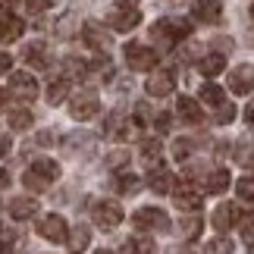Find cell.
I'll return each instance as SVG.
<instances>
[{
	"mask_svg": "<svg viewBox=\"0 0 254 254\" xmlns=\"http://www.w3.org/2000/svg\"><path fill=\"white\" fill-rule=\"evenodd\" d=\"M6 104V91H3V88H0V107H3Z\"/></svg>",
	"mask_w": 254,
	"mask_h": 254,
	"instance_id": "obj_48",
	"label": "cell"
},
{
	"mask_svg": "<svg viewBox=\"0 0 254 254\" xmlns=\"http://www.w3.org/2000/svg\"><path fill=\"white\" fill-rule=\"evenodd\" d=\"M82 38H85V44H88V47H94V51H101V54H107V51L113 47L110 32H107L104 25H97V22H85Z\"/></svg>",
	"mask_w": 254,
	"mask_h": 254,
	"instance_id": "obj_9",
	"label": "cell"
},
{
	"mask_svg": "<svg viewBox=\"0 0 254 254\" xmlns=\"http://www.w3.org/2000/svg\"><path fill=\"white\" fill-rule=\"evenodd\" d=\"M6 185H9V173L0 170V189H6Z\"/></svg>",
	"mask_w": 254,
	"mask_h": 254,
	"instance_id": "obj_46",
	"label": "cell"
},
{
	"mask_svg": "<svg viewBox=\"0 0 254 254\" xmlns=\"http://www.w3.org/2000/svg\"><path fill=\"white\" fill-rule=\"evenodd\" d=\"M198 69H201V75L213 79V75H220L223 69H226V57H223V54H207V57H201Z\"/></svg>",
	"mask_w": 254,
	"mask_h": 254,
	"instance_id": "obj_21",
	"label": "cell"
},
{
	"mask_svg": "<svg viewBox=\"0 0 254 254\" xmlns=\"http://www.w3.org/2000/svg\"><path fill=\"white\" fill-rule=\"evenodd\" d=\"M9 91L19 94V97H35L38 94V82H35V75L32 72H13L9 75Z\"/></svg>",
	"mask_w": 254,
	"mask_h": 254,
	"instance_id": "obj_15",
	"label": "cell"
},
{
	"mask_svg": "<svg viewBox=\"0 0 254 254\" xmlns=\"http://www.w3.org/2000/svg\"><path fill=\"white\" fill-rule=\"evenodd\" d=\"M251 19H254V6H251Z\"/></svg>",
	"mask_w": 254,
	"mask_h": 254,
	"instance_id": "obj_50",
	"label": "cell"
},
{
	"mask_svg": "<svg viewBox=\"0 0 254 254\" xmlns=\"http://www.w3.org/2000/svg\"><path fill=\"white\" fill-rule=\"evenodd\" d=\"M94 254H113V251L110 248H101V251H94Z\"/></svg>",
	"mask_w": 254,
	"mask_h": 254,
	"instance_id": "obj_49",
	"label": "cell"
},
{
	"mask_svg": "<svg viewBox=\"0 0 254 254\" xmlns=\"http://www.w3.org/2000/svg\"><path fill=\"white\" fill-rule=\"evenodd\" d=\"M245 120H248V123H254V101L245 107Z\"/></svg>",
	"mask_w": 254,
	"mask_h": 254,
	"instance_id": "obj_45",
	"label": "cell"
},
{
	"mask_svg": "<svg viewBox=\"0 0 254 254\" xmlns=\"http://www.w3.org/2000/svg\"><path fill=\"white\" fill-rule=\"evenodd\" d=\"M138 22H141V13L132 3H120L110 16H107V25H110L113 32H132Z\"/></svg>",
	"mask_w": 254,
	"mask_h": 254,
	"instance_id": "obj_6",
	"label": "cell"
},
{
	"mask_svg": "<svg viewBox=\"0 0 254 254\" xmlns=\"http://www.w3.org/2000/svg\"><path fill=\"white\" fill-rule=\"evenodd\" d=\"M35 141L41 144V148H47V144H54V135H51V132H41V135H38Z\"/></svg>",
	"mask_w": 254,
	"mask_h": 254,
	"instance_id": "obj_43",
	"label": "cell"
},
{
	"mask_svg": "<svg viewBox=\"0 0 254 254\" xmlns=\"http://www.w3.org/2000/svg\"><path fill=\"white\" fill-rule=\"evenodd\" d=\"M22 57H25V63H28V66H35V69H47V66H51V57H47V44H44V41L25 44Z\"/></svg>",
	"mask_w": 254,
	"mask_h": 254,
	"instance_id": "obj_16",
	"label": "cell"
},
{
	"mask_svg": "<svg viewBox=\"0 0 254 254\" xmlns=\"http://www.w3.org/2000/svg\"><path fill=\"white\" fill-rule=\"evenodd\" d=\"M123 251L126 254H154V242H148V239H129Z\"/></svg>",
	"mask_w": 254,
	"mask_h": 254,
	"instance_id": "obj_31",
	"label": "cell"
},
{
	"mask_svg": "<svg viewBox=\"0 0 254 254\" xmlns=\"http://www.w3.org/2000/svg\"><path fill=\"white\" fill-rule=\"evenodd\" d=\"M25 32V22L19 16H3V22H0V41H19Z\"/></svg>",
	"mask_w": 254,
	"mask_h": 254,
	"instance_id": "obj_19",
	"label": "cell"
},
{
	"mask_svg": "<svg viewBox=\"0 0 254 254\" xmlns=\"http://www.w3.org/2000/svg\"><path fill=\"white\" fill-rule=\"evenodd\" d=\"M239 217H242V213H239L236 204H220V207L213 210L210 223H213V229H217V232H226V229H232L239 223Z\"/></svg>",
	"mask_w": 254,
	"mask_h": 254,
	"instance_id": "obj_13",
	"label": "cell"
},
{
	"mask_svg": "<svg viewBox=\"0 0 254 254\" xmlns=\"http://www.w3.org/2000/svg\"><path fill=\"white\" fill-rule=\"evenodd\" d=\"M6 123H9V129H16V132H22V129H28V126L35 123V116L25 110V107H16V110H9V116H6Z\"/></svg>",
	"mask_w": 254,
	"mask_h": 254,
	"instance_id": "obj_24",
	"label": "cell"
},
{
	"mask_svg": "<svg viewBox=\"0 0 254 254\" xmlns=\"http://www.w3.org/2000/svg\"><path fill=\"white\" fill-rule=\"evenodd\" d=\"M0 16H6V0H0Z\"/></svg>",
	"mask_w": 254,
	"mask_h": 254,
	"instance_id": "obj_47",
	"label": "cell"
},
{
	"mask_svg": "<svg viewBox=\"0 0 254 254\" xmlns=\"http://www.w3.org/2000/svg\"><path fill=\"white\" fill-rule=\"evenodd\" d=\"M191 35V22L189 19H160V22H154L151 25V38L154 41H160V44H167L173 47L176 41H185V38Z\"/></svg>",
	"mask_w": 254,
	"mask_h": 254,
	"instance_id": "obj_1",
	"label": "cell"
},
{
	"mask_svg": "<svg viewBox=\"0 0 254 254\" xmlns=\"http://www.w3.org/2000/svg\"><path fill=\"white\" fill-rule=\"evenodd\" d=\"M213 120H217L220 126H229L232 120H236V107H232V104H220V107H217V116H213Z\"/></svg>",
	"mask_w": 254,
	"mask_h": 254,
	"instance_id": "obj_36",
	"label": "cell"
},
{
	"mask_svg": "<svg viewBox=\"0 0 254 254\" xmlns=\"http://www.w3.org/2000/svg\"><path fill=\"white\" fill-rule=\"evenodd\" d=\"M9 66H13V57H9V54H0V75L9 72Z\"/></svg>",
	"mask_w": 254,
	"mask_h": 254,
	"instance_id": "obj_41",
	"label": "cell"
},
{
	"mask_svg": "<svg viewBox=\"0 0 254 254\" xmlns=\"http://www.w3.org/2000/svg\"><path fill=\"white\" fill-rule=\"evenodd\" d=\"M251 254H254V245H251Z\"/></svg>",
	"mask_w": 254,
	"mask_h": 254,
	"instance_id": "obj_51",
	"label": "cell"
},
{
	"mask_svg": "<svg viewBox=\"0 0 254 254\" xmlns=\"http://www.w3.org/2000/svg\"><path fill=\"white\" fill-rule=\"evenodd\" d=\"M25 6L32 9V13H44V9L57 6V0H25Z\"/></svg>",
	"mask_w": 254,
	"mask_h": 254,
	"instance_id": "obj_39",
	"label": "cell"
},
{
	"mask_svg": "<svg viewBox=\"0 0 254 254\" xmlns=\"http://www.w3.org/2000/svg\"><path fill=\"white\" fill-rule=\"evenodd\" d=\"M176 110H179V116L189 126H198L201 120H204V113H201V107H198V101H191V97H179V104H176Z\"/></svg>",
	"mask_w": 254,
	"mask_h": 254,
	"instance_id": "obj_20",
	"label": "cell"
},
{
	"mask_svg": "<svg viewBox=\"0 0 254 254\" xmlns=\"http://www.w3.org/2000/svg\"><path fill=\"white\" fill-rule=\"evenodd\" d=\"M97 110H101V101H97L94 91H79V94L69 101V116H72V120H79V123L94 120Z\"/></svg>",
	"mask_w": 254,
	"mask_h": 254,
	"instance_id": "obj_4",
	"label": "cell"
},
{
	"mask_svg": "<svg viewBox=\"0 0 254 254\" xmlns=\"http://www.w3.org/2000/svg\"><path fill=\"white\" fill-rule=\"evenodd\" d=\"M191 148H194V141H189V138L173 141V157H176V160H185V157L191 154Z\"/></svg>",
	"mask_w": 254,
	"mask_h": 254,
	"instance_id": "obj_37",
	"label": "cell"
},
{
	"mask_svg": "<svg viewBox=\"0 0 254 254\" xmlns=\"http://www.w3.org/2000/svg\"><path fill=\"white\" fill-rule=\"evenodd\" d=\"M173 201H176V207H179V210H201V194L198 191H194L191 189V185H176V189H173Z\"/></svg>",
	"mask_w": 254,
	"mask_h": 254,
	"instance_id": "obj_12",
	"label": "cell"
},
{
	"mask_svg": "<svg viewBox=\"0 0 254 254\" xmlns=\"http://www.w3.org/2000/svg\"><path fill=\"white\" fill-rule=\"evenodd\" d=\"M126 163H129V151H113L110 157H107V167L110 170H123Z\"/></svg>",
	"mask_w": 254,
	"mask_h": 254,
	"instance_id": "obj_38",
	"label": "cell"
},
{
	"mask_svg": "<svg viewBox=\"0 0 254 254\" xmlns=\"http://www.w3.org/2000/svg\"><path fill=\"white\" fill-rule=\"evenodd\" d=\"M239 232L248 245H254V213H245V217L239 220Z\"/></svg>",
	"mask_w": 254,
	"mask_h": 254,
	"instance_id": "obj_35",
	"label": "cell"
},
{
	"mask_svg": "<svg viewBox=\"0 0 254 254\" xmlns=\"http://www.w3.org/2000/svg\"><path fill=\"white\" fill-rule=\"evenodd\" d=\"M154 123H157V129H160V132H167L170 126H173V120H170V113H157V120H154Z\"/></svg>",
	"mask_w": 254,
	"mask_h": 254,
	"instance_id": "obj_40",
	"label": "cell"
},
{
	"mask_svg": "<svg viewBox=\"0 0 254 254\" xmlns=\"http://www.w3.org/2000/svg\"><path fill=\"white\" fill-rule=\"evenodd\" d=\"M191 16L198 19V22L217 25L220 19H223V3H220V0H198V3L191 6Z\"/></svg>",
	"mask_w": 254,
	"mask_h": 254,
	"instance_id": "obj_11",
	"label": "cell"
},
{
	"mask_svg": "<svg viewBox=\"0 0 254 254\" xmlns=\"http://www.w3.org/2000/svg\"><path fill=\"white\" fill-rule=\"evenodd\" d=\"M116 189H120V194H138L141 179H138V176H132V173H123L120 179H116Z\"/></svg>",
	"mask_w": 254,
	"mask_h": 254,
	"instance_id": "obj_28",
	"label": "cell"
},
{
	"mask_svg": "<svg viewBox=\"0 0 254 254\" xmlns=\"http://www.w3.org/2000/svg\"><path fill=\"white\" fill-rule=\"evenodd\" d=\"M173 88H176V75L170 69H154L148 75V82H144V91L151 97H167Z\"/></svg>",
	"mask_w": 254,
	"mask_h": 254,
	"instance_id": "obj_8",
	"label": "cell"
},
{
	"mask_svg": "<svg viewBox=\"0 0 254 254\" xmlns=\"http://www.w3.org/2000/svg\"><path fill=\"white\" fill-rule=\"evenodd\" d=\"M229 91H236V94L254 91V66L251 63H242L229 72Z\"/></svg>",
	"mask_w": 254,
	"mask_h": 254,
	"instance_id": "obj_10",
	"label": "cell"
},
{
	"mask_svg": "<svg viewBox=\"0 0 254 254\" xmlns=\"http://www.w3.org/2000/svg\"><path fill=\"white\" fill-rule=\"evenodd\" d=\"M6 210L13 220H32V217H38V201L35 198H13Z\"/></svg>",
	"mask_w": 254,
	"mask_h": 254,
	"instance_id": "obj_17",
	"label": "cell"
},
{
	"mask_svg": "<svg viewBox=\"0 0 254 254\" xmlns=\"http://www.w3.org/2000/svg\"><path fill=\"white\" fill-rule=\"evenodd\" d=\"M201 101H204V104H210V107L226 104V101H223V88H220V85H213V82L201 88Z\"/></svg>",
	"mask_w": 254,
	"mask_h": 254,
	"instance_id": "obj_29",
	"label": "cell"
},
{
	"mask_svg": "<svg viewBox=\"0 0 254 254\" xmlns=\"http://www.w3.org/2000/svg\"><path fill=\"white\" fill-rule=\"evenodd\" d=\"M9 148H13V141H9V138H3V135H0V157H3V154H9Z\"/></svg>",
	"mask_w": 254,
	"mask_h": 254,
	"instance_id": "obj_44",
	"label": "cell"
},
{
	"mask_svg": "<svg viewBox=\"0 0 254 254\" xmlns=\"http://www.w3.org/2000/svg\"><path fill=\"white\" fill-rule=\"evenodd\" d=\"M91 217H94V223H97L101 229L110 232V229H116V226L123 223L126 213H123V207H120L116 201H97L94 207H91Z\"/></svg>",
	"mask_w": 254,
	"mask_h": 254,
	"instance_id": "obj_5",
	"label": "cell"
},
{
	"mask_svg": "<svg viewBox=\"0 0 254 254\" xmlns=\"http://www.w3.org/2000/svg\"><path fill=\"white\" fill-rule=\"evenodd\" d=\"M236 194L242 201H254V176H242L236 182Z\"/></svg>",
	"mask_w": 254,
	"mask_h": 254,
	"instance_id": "obj_33",
	"label": "cell"
},
{
	"mask_svg": "<svg viewBox=\"0 0 254 254\" xmlns=\"http://www.w3.org/2000/svg\"><path fill=\"white\" fill-rule=\"evenodd\" d=\"M88 242H91V229H88L85 223H79V226L72 229V236H69V254H82L88 248Z\"/></svg>",
	"mask_w": 254,
	"mask_h": 254,
	"instance_id": "obj_23",
	"label": "cell"
},
{
	"mask_svg": "<svg viewBox=\"0 0 254 254\" xmlns=\"http://www.w3.org/2000/svg\"><path fill=\"white\" fill-rule=\"evenodd\" d=\"M132 223H135V229H138V232H167L170 229V217L160 207H141V210H135Z\"/></svg>",
	"mask_w": 254,
	"mask_h": 254,
	"instance_id": "obj_2",
	"label": "cell"
},
{
	"mask_svg": "<svg viewBox=\"0 0 254 254\" xmlns=\"http://www.w3.org/2000/svg\"><path fill=\"white\" fill-rule=\"evenodd\" d=\"M204 189H207L210 194H220V191H226V189H229V170H226V167H217V170H210L207 176H204Z\"/></svg>",
	"mask_w": 254,
	"mask_h": 254,
	"instance_id": "obj_18",
	"label": "cell"
},
{
	"mask_svg": "<svg viewBox=\"0 0 254 254\" xmlns=\"http://www.w3.org/2000/svg\"><path fill=\"white\" fill-rule=\"evenodd\" d=\"M236 160L242 163V167H254V144L251 141H242V144H236Z\"/></svg>",
	"mask_w": 254,
	"mask_h": 254,
	"instance_id": "obj_30",
	"label": "cell"
},
{
	"mask_svg": "<svg viewBox=\"0 0 254 254\" xmlns=\"http://www.w3.org/2000/svg\"><path fill=\"white\" fill-rule=\"evenodd\" d=\"M160 157H163L160 141H157V138H144V141H141V160H144V163H148V167L154 170V167H163Z\"/></svg>",
	"mask_w": 254,
	"mask_h": 254,
	"instance_id": "obj_22",
	"label": "cell"
},
{
	"mask_svg": "<svg viewBox=\"0 0 254 254\" xmlns=\"http://www.w3.org/2000/svg\"><path fill=\"white\" fill-rule=\"evenodd\" d=\"M201 217H185V223H182V236H185V242H194L201 236Z\"/></svg>",
	"mask_w": 254,
	"mask_h": 254,
	"instance_id": "obj_32",
	"label": "cell"
},
{
	"mask_svg": "<svg viewBox=\"0 0 254 254\" xmlns=\"http://www.w3.org/2000/svg\"><path fill=\"white\" fill-rule=\"evenodd\" d=\"M126 63H129V69H135V72H148V69H154L157 66V51L154 47H148V44H126Z\"/></svg>",
	"mask_w": 254,
	"mask_h": 254,
	"instance_id": "obj_3",
	"label": "cell"
},
{
	"mask_svg": "<svg viewBox=\"0 0 254 254\" xmlns=\"http://www.w3.org/2000/svg\"><path fill=\"white\" fill-rule=\"evenodd\" d=\"M9 248H13V236H3V232H0V254H6Z\"/></svg>",
	"mask_w": 254,
	"mask_h": 254,
	"instance_id": "obj_42",
	"label": "cell"
},
{
	"mask_svg": "<svg viewBox=\"0 0 254 254\" xmlns=\"http://www.w3.org/2000/svg\"><path fill=\"white\" fill-rule=\"evenodd\" d=\"M66 94H69V79H54L51 82V88H47V104H60V101H66Z\"/></svg>",
	"mask_w": 254,
	"mask_h": 254,
	"instance_id": "obj_25",
	"label": "cell"
},
{
	"mask_svg": "<svg viewBox=\"0 0 254 254\" xmlns=\"http://www.w3.org/2000/svg\"><path fill=\"white\" fill-rule=\"evenodd\" d=\"M38 236H44L47 242H66L69 239V226L60 213H47V217L38 220Z\"/></svg>",
	"mask_w": 254,
	"mask_h": 254,
	"instance_id": "obj_7",
	"label": "cell"
},
{
	"mask_svg": "<svg viewBox=\"0 0 254 254\" xmlns=\"http://www.w3.org/2000/svg\"><path fill=\"white\" fill-rule=\"evenodd\" d=\"M148 189L157 191V194H173V189H176L173 173H170L167 167H154L151 176H148Z\"/></svg>",
	"mask_w": 254,
	"mask_h": 254,
	"instance_id": "obj_14",
	"label": "cell"
},
{
	"mask_svg": "<svg viewBox=\"0 0 254 254\" xmlns=\"http://www.w3.org/2000/svg\"><path fill=\"white\" fill-rule=\"evenodd\" d=\"M32 170L35 173H41L44 176V179H60V163H57V160H47V157H41V160H35L32 163Z\"/></svg>",
	"mask_w": 254,
	"mask_h": 254,
	"instance_id": "obj_26",
	"label": "cell"
},
{
	"mask_svg": "<svg viewBox=\"0 0 254 254\" xmlns=\"http://www.w3.org/2000/svg\"><path fill=\"white\" fill-rule=\"evenodd\" d=\"M22 185L28 191H47V185H51V179H44L41 173H35V170H25L22 176Z\"/></svg>",
	"mask_w": 254,
	"mask_h": 254,
	"instance_id": "obj_27",
	"label": "cell"
},
{
	"mask_svg": "<svg viewBox=\"0 0 254 254\" xmlns=\"http://www.w3.org/2000/svg\"><path fill=\"white\" fill-rule=\"evenodd\" d=\"M204 254H232V242L223 239V236H217L213 242H207V245H204Z\"/></svg>",
	"mask_w": 254,
	"mask_h": 254,
	"instance_id": "obj_34",
	"label": "cell"
}]
</instances>
